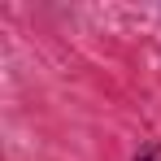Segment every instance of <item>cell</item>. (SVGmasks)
Here are the masks:
<instances>
[{"instance_id":"obj_1","label":"cell","mask_w":161,"mask_h":161,"mask_svg":"<svg viewBox=\"0 0 161 161\" xmlns=\"http://www.w3.org/2000/svg\"><path fill=\"white\" fill-rule=\"evenodd\" d=\"M131 161H161V139H148V144H139V153Z\"/></svg>"}]
</instances>
